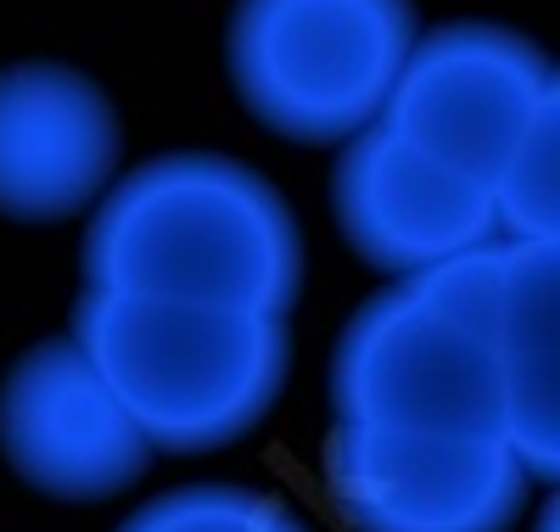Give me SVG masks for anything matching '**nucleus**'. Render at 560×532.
I'll return each instance as SVG.
<instances>
[{"mask_svg": "<svg viewBox=\"0 0 560 532\" xmlns=\"http://www.w3.org/2000/svg\"><path fill=\"white\" fill-rule=\"evenodd\" d=\"M504 241H482L432 269L398 275L370 298L337 343L331 409L342 426L499 438V314Z\"/></svg>", "mask_w": 560, "mask_h": 532, "instance_id": "7ed1b4c3", "label": "nucleus"}, {"mask_svg": "<svg viewBox=\"0 0 560 532\" xmlns=\"http://www.w3.org/2000/svg\"><path fill=\"white\" fill-rule=\"evenodd\" d=\"M118 532H308V521L287 510L275 494L197 482V488H174L158 494L152 505H140Z\"/></svg>", "mask_w": 560, "mask_h": 532, "instance_id": "f8f14e48", "label": "nucleus"}, {"mask_svg": "<svg viewBox=\"0 0 560 532\" xmlns=\"http://www.w3.org/2000/svg\"><path fill=\"white\" fill-rule=\"evenodd\" d=\"M488 203L499 241H544L560 219V102H549L527 118L516 147L504 152L499 174L488 180Z\"/></svg>", "mask_w": 560, "mask_h": 532, "instance_id": "9b49d317", "label": "nucleus"}, {"mask_svg": "<svg viewBox=\"0 0 560 532\" xmlns=\"http://www.w3.org/2000/svg\"><path fill=\"white\" fill-rule=\"evenodd\" d=\"M84 292L292 314L303 292V230L292 203L236 158H158L96 197Z\"/></svg>", "mask_w": 560, "mask_h": 532, "instance_id": "f257e3e1", "label": "nucleus"}, {"mask_svg": "<svg viewBox=\"0 0 560 532\" xmlns=\"http://www.w3.org/2000/svg\"><path fill=\"white\" fill-rule=\"evenodd\" d=\"M538 532H555V505H544V521H538Z\"/></svg>", "mask_w": 560, "mask_h": 532, "instance_id": "ddd939ff", "label": "nucleus"}, {"mask_svg": "<svg viewBox=\"0 0 560 532\" xmlns=\"http://www.w3.org/2000/svg\"><path fill=\"white\" fill-rule=\"evenodd\" d=\"M409 45L415 0H236L224 57L264 129L337 147L382 118Z\"/></svg>", "mask_w": 560, "mask_h": 532, "instance_id": "20e7f679", "label": "nucleus"}, {"mask_svg": "<svg viewBox=\"0 0 560 532\" xmlns=\"http://www.w3.org/2000/svg\"><path fill=\"white\" fill-rule=\"evenodd\" d=\"M124 129L107 90L62 62L0 73V219L57 224L113 185Z\"/></svg>", "mask_w": 560, "mask_h": 532, "instance_id": "1a4fd4ad", "label": "nucleus"}, {"mask_svg": "<svg viewBox=\"0 0 560 532\" xmlns=\"http://www.w3.org/2000/svg\"><path fill=\"white\" fill-rule=\"evenodd\" d=\"M0 454L45 499H113L152 465V443L135 431L102 370L73 336L28 348L0 386Z\"/></svg>", "mask_w": 560, "mask_h": 532, "instance_id": "0eeeda50", "label": "nucleus"}, {"mask_svg": "<svg viewBox=\"0 0 560 532\" xmlns=\"http://www.w3.org/2000/svg\"><path fill=\"white\" fill-rule=\"evenodd\" d=\"M555 95V68L516 28L448 23L415 34L382 118L420 158L488 190L527 118Z\"/></svg>", "mask_w": 560, "mask_h": 532, "instance_id": "39448f33", "label": "nucleus"}, {"mask_svg": "<svg viewBox=\"0 0 560 532\" xmlns=\"http://www.w3.org/2000/svg\"><path fill=\"white\" fill-rule=\"evenodd\" d=\"M73 343L135 431L163 454H208L275 409L292 365L287 314L84 292Z\"/></svg>", "mask_w": 560, "mask_h": 532, "instance_id": "f03ea898", "label": "nucleus"}, {"mask_svg": "<svg viewBox=\"0 0 560 532\" xmlns=\"http://www.w3.org/2000/svg\"><path fill=\"white\" fill-rule=\"evenodd\" d=\"M325 494L353 532H510L533 471L504 438L337 420L325 443Z\"/></svg>", "mask_w": 560, "mask_h": 532, "instance_id": "423d86ee", "label": "nucleus"}, {"mask_svg": "<svg viewBox=\"0 0 560 532\" xmlns=\"http://www.w3.org/2000/svg\"><path fill=\"white\" fill-rule=\"evenodd\" d=\"M331 208L342 241L382 275H415L482 241H499L488 190L420 158L387 124L342 140Z\"/></svg>", "mask_w": 560, "mask_h": 532, "instance_id": "6e6552de", "label": "nucleus"}, {"mask_svg": "<svg viewBox=\"0 0 560 532\" xmlns=\"http://www.w3.org/2000/svg\"><path fill=\"white\" fill-rule=\"evenodd\" d=\"M493 370H499V438L533 476L560 471V247L504 241L499 314H493Z\"/></svg>", "mask_w": 560, "mask_h": 532, "instance_id": "9d476101", "label": "nucleus"}]
</instances>
